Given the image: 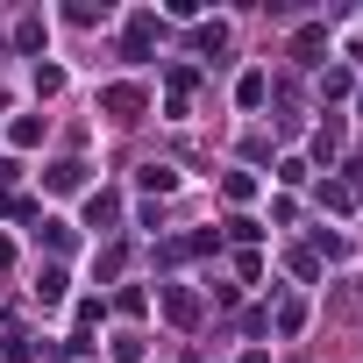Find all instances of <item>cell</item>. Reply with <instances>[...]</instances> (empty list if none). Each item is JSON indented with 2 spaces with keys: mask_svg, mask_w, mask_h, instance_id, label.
<instances>
[{
  "mask_svg": "<svg viewBox=\"0 0 363 363\" xmlns=\"http://www.w3.org/2000/svg\"><path fill=\"white\" fill-rule=\"evenodd\" d=\"M171 186H178L171 164H143V193H171Z\"/></svg>",
  "mask_w": 363,
  "mask_h": 363,
  "instance_id": "cell-2",
  "label": "cell"
},
{
  "mask_svg": "<svg viewBox=\"0 0 363 363\" xmlns=\"http://www.w3.org/2000/svg\"><path fill=\"white\" fill-rule=\"evenodd\" d=\"M320 43H328V29H320V22H313V29H299V43H292V50H299V57H313V50H320Z\"/></svg>",
  "mask_w": 363,
  "mask_h": 363,
  "instance_id": "cell-6",
  "label": "cell"
},
{
  "mask_svg": "<svg viewBox=\"0 0 363 363\" xmlns=\"http://www.w3.org/2000/svg\"><path fill=\"white\" fill-rule=\"evenodd\" d=\"M50 186H57V193H72V186H86V164H57V171H50Z\"/></svg>",
  "mask_w": 363,
  "mask_h": 363,
  "instance_id": "cell-4",
  "label": "cell"
},
{
  "mask_svg": "<svg viewBox=\"0 0 363 363\" xmlns=\"http://www.w3.org/2000/svg\"><path fill=\"white\" fill-rule=\"evenodd\" d=\"M36 292H43V306H57V299H65V271H43V285H36Z\"/></svg>",
  "mask_w": 363,
  "mask_h": 363,
  "instance_id": "cell-7",
  "label": "cell"
},
{
  "mask_svg": "<svg viewBox=\"0 0 363 363\" xmlns=\"http://www.w3.org/2000/svg\"><path fill=\"white\" fill-rule=\"evenodd\" d=\"M164 313H171V320H200V299H193V292H164Z\"/></svg>",
  "mask_w": 363,
  "mask_h": 363,
  "instance_id": "cell-3",
  "label": "cell"
},
{
  "mask_svg": "<svg viewBox=\"0 0 363 363\" xmlns=\"http://www.w3.org/2000/svg\"><path fill=\"white\" fill-rule=\"evenodd\" d=\"M100 107H107L114 121H135V114H143V93H135V86H107V93H100Z\"/></svg>",
  "mask_w": 363,
  "mask_h": 363,
  "instance_id": "cell-1",
  "label": "cell"
},
{
  "mask_svg": "<svg viewBox=\"0 0 363 363\" xmlns=\"http://www.w3.org/2000/svg\"><path fill=\"white\" fill-rule=\"evenodd\" d=\"M8 135H15V143H22V150H29V143H43V121H36V114H22V121H15V128H8Z\"/></svg>",
  "mask_w": 363,
  "mask_h": 363,
  "instance_id": "cell-5",
  "label": "cell"
}]
</instances>
